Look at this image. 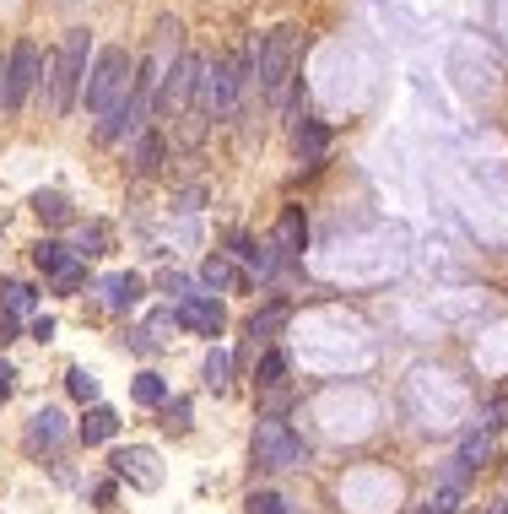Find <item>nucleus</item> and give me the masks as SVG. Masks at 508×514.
<instances>
[{"instance_id": "f257e3e1", "label": "nucleus", "mask_w": 508, "mask_h": 514, "mask_svg": "<svg viewBox=\"0 0 508 514\" xmlns=\"http://www.w3.org/2000/svg\"><path fill=\"white\" fill-rule=\"evenodd\" d=\"M136 92V60H130V49H98V60L87 65V87H82V98H87V114H114L119 103Z\"/></svg>"}, {"instance_id": "f03ea898", "label": "nucleus", "mask_w": 508, "mask_h": 514, "mask_svg": "<svg viewBox=\"0 0 508 514\" xmlns=\"http://www.w3.org/2000/svg\"><path fill=\"white\" fill-rule=\"evenodd\" d=\"M87 55H92V33L87 28H71L60 38V49H55V65H49V114H71L76 109V98H82V87H87Z\"/></svg>"}, {"instance_id": "7ed1b4c3", "label": "nucleus", "mask_w": 508, "mask_h": 514, "mask_svg": "<svg viewBox=\"0 0 508 514\" xmlns=\"http://www.w3.org/2000/svg\"><path fill=\"white\" fill-rule=\"evenodd\" d=\"M292 65H298V28L282 22V28H271L260 38V49H254V82H260L265 103H282L287 87H292Z\"/></svg>"}, {"instance_id": "20e7f679", "label": "nucleus", "mask_w": 508, "mask_h": 514, "mask_svg": "<svg viewBox=\"0 0 508 514\" xmlns=\"http://www.w3.org/2000/svg\"><path fill=\"white\" fill-rule=\"evenodd\" d=\"M249 455L260 471H298L303 466V439L292 433V423H282V417H260V423H254V439H249Z\"/></svg>"}, {"instance_id": "39448f33", "label": "nucleus", "mask_w": 508, "mask_h": 514, "mask_svg": "<svg viewBox=\"0 0 508 514\" xmlns=\"http://www.w3.org/2000/svg\"><path fill=\"white\" fill-rule=\"evenodd\" d=\"M44 55H38V44L33 38H17L11 44V55H6V92H0V109L6 114H22L28 109V98H33V87L44 82Z\"/></svg>"}, {"instance_id": "423d86ee", "label": "nucleus", "mask_w": 508, "mask_h": 514, "mask_svg": "<svg viewBox=\"0 0 508 514\" xmlns=\"http://www.w3.org/2000/svg\"><path fill=\"white\" fill-rule=\"evenodd\" d=\"M200 76H206V55H195V49H184L179 60H173V71L163 76V92H157V109L163 114H190V98L200 92Z\"/></svg>"}, {"instance_id": "0eeeda50", "label": "nucleus", "mask_w": 508, "mask_h": 514, "mask_svg": "<svg viewBox=\"0 0 508 514\" xmlns=\"http://www.w3.org/2000/svg\"><path fill=\"white\" fill-rule=\"evenodd\" d=\"M109 471H114L119 482L141 487V493H157V487H163V471H157V450H146V444L114 450V455H109Z\"/></svg>"}, {"instance_id": "6e6552de", "label": "nucleus", "mask_w": 508, "mask_h": 514, "mask_svg": "<svg viewBox=\"0 0 508 514\" xmlns=\"http://www.w3.org/2000/svg\"><path fill=\"white\" fill-rule=\"evenodd\" d=\"M173 325H179V331H190V336H222L227 309L211 293H195V298L173 303Z\"/></svg>"}, {"instance_id": "1a4fd4ad", "label": "nucleus", "mask_w": 508, "mask_h": 514, "mask_svg": "<svg viewBox=\"0 0 508 514\" xmlns=\"http://www.w3.org/2000/svg\"><path fill=\"white\" fill-rule=\"evenodd\" d=\"M146 114H152V103H141L136 92H130V98L119 103L114 114H103L98 141H103V147H114V141H125V136H141V130H146Z\"/></svg>"}, {"instance_id": "9d476101", "label": "nucleus", "mask_w": 508, "mask_h": 514, "mask_svg": "<svg viewBox=\"0 0 508 514\" xmlns=\"http://www.w3.org/2000/svg\"><path fill=\"white\" fill-rule=\"evenodd\" d=\"M103 293V309H114V314H125V309H136V303L146 298V282L136 271H119V276H109V282L98 287Z\"/></svg>"}, {"instance_id": "9b49d317", "label": "nucleus", "mask_w": 508, "mask_h": 514, "mask_svg": "<svg viewBox=\"0 0 508 514\" xmlns=\"http://www.w3.org/2000/svg\"><path fill=\"white\" fill-rule=\"evenodd\" d=\"M276 249H282V260H298L309 249V217H303V206H287L282 212V222H276Z\"/></svg>"}, {"instance_id": "f8f14e48", "label": "nucleus", "mask_w": 508, "mask_h": 514, "mask_svg": "<svg viewBox=\"0 0 508 514\" xmlns=\"http://www.w3.org/2000/svg\"><path fill=\"white\" fill-rule=\"evenodd\" d=\"M114 433H119V412H114V406H103V401L87 406V417L76 423V439H82L87 450H92V444H109Z\"/></svg>"}, {"instance_id": "ddd939ff", "label": "nucleus", "mask_w": 508, "mask_h": 514, "mask_svg": "<svg viewBox=\"0 0 508 514\" xmlns=\"http://www.w3.org/2000/svg\"><path fill=\"white\" fill-rule=\"evenodd\" d=\"M163 157H168V136L157 125H146L141 136H136V152H130V163H136V174H157L163 168Z\"/></svg>"}, {"instance_id": "4468645a", "label": "nucleus", "mask_w": 508, "mask_h": 514, "mask_svg": "<svg viewBox=\"0 0 508 514\" xmlns=\"http://www.w3.org/2000/svg\"><path fill=\"white\" fill-rule=\"evenodd\" d=\"M325 147H330V130L319 120H298V136H292V152H298V163H325Z\"/></svg>"}, {"instance_id": "2eb2a0df", "label": "nucleus", "mask_w": 508, "mask_h": 514, "mask_svg": "<svg viewBox=\"0 0 508 514\" xmlns=\"http://www.w3.org/2000/svg\"><path fill=\"white\" fill-rule=\"evenodd\" d=\"M60 439H65V417L55 412V406H44V412L33 417V428H28V450H60Z\"/></svg>"}, {"instance_id": "dca6fc26", "label": "nucleus", "mask_w": 508, "mask_h": 514, "mask_svg": "<svg viewBox=\"0 0 508 514\" xmlns=\"http://www.w3.org/2000/svg\"><path fill=\"white\" fill-rule=\"evenodd\" d=\"M233 255L244 260V266H249L254 276H276V266H282V255H276L271 244H254V239H244V233L233 239Z\"/></svg>"}, {"instance_id": "f3484780", "label": "nucleus", "mask_w": 508, "mask_h": 514, "mask_svg": "<svg viewBox=\"0 0 508 514\" xmlns=\"http://www.w3.org/2000/svg\"><path fill=\"white\" fill-rule=\"evenodd\" d=\"M287 352L282 347H265L260 352V363H254V385H260V390H282L287 385Z\"/></svg>"}, {"instance_id": "a211bd4d", "label": "nucleus", "mask_w": 508, "mask_h": 514, "mask_svg": "<svg viewBox=\"0 0 508 514\" xmlns=\"http://www.w3.org/2000/svg\"><path fill=\"white\" fill-rule=\"evenodd\" d=\"M33 260H38V271H44V276H60L65 266H76V249H65L60 239H38Z\"/></svg>"}, {"instance_id": "6ab92c4d", "label": "nucleus", "mask_w": 508, "mask_h": 514, "mask_svg": "<svg viewBox=\"0 0 508 514\" xmlns=\"http://www.w3.org/2000/svg\"><path fill=\"white\" fill-rule=\"evenodd\" d=\"M130 401L136 406H168V379L163 374H152V368H146V374H136V385H130Z\"/></svg>"}, {"instance_id": "aec40b11", "label": "nucleus", "mask_w": 508, "mask_h": 514, "mask_svg": "<svg viewBox=\"0 0 508 514\" xmlns=\"http://www.w3.org/2000/svg\"><path fill=\"white\" fill-rule=\"evenodd\" d=\"M282 325H287V303H265V309L249 320V341H254V347H260V341H276Z\"/></svg>"}, {"instance_id": "412c9836", "label": "nucleus", "mask_w": 508, "mask_h": 514, "mask_svg": "<svg viewBox=\"0 0 508 514\" xmlns=\"http://www.w3.org/2000/svg\"><path fill=\"white\" fill-rule=\"evenodd\" d=\"M200 379H206V390H227L233 385V358H227L222 347H211L206 363H200Z\"/></svg>"}, {"instance_id": "4be33fe9", "label": "nucleus", "mask_w": 508, "mask_h": 514, "mask_svg": "<svg viewBox=\"0 0 508 514\" xmlns=\"http://www.w3.org/2000/svg\"><path fill=\"white\" fill-rule=\"evenodd\" d=\"M82 255H109V222H82L76 228V260Z\"/></svg>"}, {"instance_id": "5701e85b", "label": "nucleus", "mask_w": 508, "mask_h": 514, "mask_svg": "<svg viewBox=\"0 0 508 514\" xmlns=\"http://www.w3.org/2000/svg\"><path fill=\"white\" fill-rule=\"evenodd\" d=\"M33 212H38V222H55V228H60V222H71V201H65L60 190H38L33 195Z\"/></svg>"}, {"instance_id": "b1692460", "label": "nucleus", "mask_w": 508, "mask_h": 514, "mask_svg": "<svg viewBox=\"0 0 508 514\" xmlns=\"http://www.w3.org/2000/svg\"><path fill=\"white\" fill-rule=\"evenodd\" d=\"M200 282H206V287H244V276L233 271V260H227V255H211L206 266H200Z\"/></svg>"}, {"instance_id": "393cba45", "label": "nucleus", "mask_w": 508, "mask_h": 514, "mask_svg": "<svg viewBox=\"0 0 508 514\" xmlns=\"http://www.w3.org/2000/svg\"><path fill=\"white\" fill-rule=\"evenodd\" d=\"M0 309H6L11 320H22V314L33 309V287L28 282H6V287H0Z\"/></svg>"}, {"instance_id": "a878e982", "label": "nucleus", "mask_w": 508, "mask_h": 514, "mask_svg": "<svg viewBox=\"0 0 508 514\" xmlns=\"http://www.w3.org/2000/svg\"><path fill=\"white\" fill-rule=\"evenodd\" d=\"M65 385H71V395H76L82 406H98V395H103V385L87 374V368H71V374H65Z\"/></svg>"}, {"instance_id": "bb28decb", "label": "nucleus", "mask_w": 508, "mask_h": 514, "mask_svg": "<svg viewBox=\"0 0 508 514\" xmlns=\"http://www.w3.org/2000/svg\"><path fill=\"white\" fill-rule=\"evenodd\" d=\"M249 514H287V498L276 493V487H254V493L244 498Z\"/></svg>"}, {"instance_id": "cd10ccee", "label": "nucleus", "mask_w": 508, "mask_h": 514, "mask_svg": "<svg viewBox=\"0 0 508 514\" xmlns=\"http://www.w3.org/2000/svg\"><path fill=\"white\" fill-rule=\"evenodd\" d=\"M163 417H168V433H190V401H184V395H179V401H168L163 406Z\"/></svg>"}, {"instance_id": "c85d7f7f", "label": "nucleus", "mask_w": 508, "mask_h": 514, "mask_svg": "<svg viewBox=\"0 0 508 514\" xmlns=\"http://www.w3.org/2000/svg\"><path fill=\"white\" fill-rule=\"evenodd\" d=\"M427 509H433V514H460V487H438Z\"/></svg>"}, {"instance_id": "c756f323", "label": "nucleus", "mask_w": 508, "mask_h": 514, "mask_svg": "<svg viewBox=\"0 0 508 514\" xmlns=\"http://www.w3.org/2000/svg\"><path fill=\"white\" fill-rule=\"evenodd\" d=\"M200 206H206V190H200V184H195V190H179V195H173V212H184V217L200 212Z\"/></svg>"}, {"instance_id": "7c9ffc66", "label": "nucleus", "mask_w": 508, "mask_h": 514, "mask_svg": "<svg viewBox=\"0 0 508 514\" xmlns=\"http://www.w3.org/2000/svg\"><path fill=\"white\" fill-rule=\"evenodd\" d=\"M49 282H55V293H65V298H71L76 287H82V260H76V266H65L60 276H49Z\"/></svg>"}, {"instance_id": "2f4dec72", "label": "nucleus", "mask_w": 508, "mask_h": 514, "mask_svg": "<svg viewBox=\"0 0 508 514\" xmlns=\"http://www.w3.org/2000/svg\"><path fill=\"white\" fill-rule=\"evenodd\" d=\"M114 493H119V487H114V477L92 482V504H98V509H109V504H114Z\"/></svg>"}, {"instance_id": "473e14b6", "label": "nucleus", "mask_w": 508, "mask_h": 514, "mask_svg": "<svg viewBox=\"0 0 508 514\" xmlns=\"http://www.w3.org/2000/svg\"><path fill=\"white\" fill-rule=\"evenodd\" d=\"M11 390H17V368H11L6 358H0V401H6Z\"/></svg>"}, {"instance_id": "72a5a7b5", "label": "nucleus", "mask_w": 508, "mask_h": 514, "mask_svg": "<svg viewBox=\"0 0 508 514\" xmlns=\"http://www.w3.org/2000/svg\"><path fill=\"white\" fill-rule=\"evenodd\" d=\"M28 331H33V341H49V336H55V320H49V314H38Z\"/></svg>"}, {"instance_id": "f704fd0d", "label": "nucleus", "mask_w": 508, "mask_h": 514, "mask_svg": "<svg viewBox=\"0 0 508 514\" xmlns=\"http://www.w3.org/2000/svg\"><path fill=\"white\" fill-rule=\"evenodd\" d=\"M11 341H17V320H11V314H0V347H11Z\"/></svg>"}, {"instance_id": "c9c22d12", "label": "nucleus", "mask_w": 508, "mask_h": 514, "mask_svg": "<svg viewBox=\"0 0 508 514\" xmlns=\"http://www.w3.org/2000/svg\"><path fill=\"white\" fill-rule=\"evenodd\" d=\"M0 92H6V60H0Z\"/></svg>"}, {"instance_id": "e433bc0d", "label": "nucleus", "mask_w": 508, "mask_h": 514, "mask_svg": "<svg viewBox=\"0 0 508 514\" xmlns=\"http://www.w3.org/2000/svg\"><path fill=\"white\" fill-rule=\"evenodd\" d=\"M411 514H433V509H427V504H422V509H411Z\"/></svg>"}, {"instance_id": "4c0bfd02", "label": "nucleus", "mask_w": 508, "mask_h": 514, "mask_svg": "<svg viewBox=\"0 0 508 514\" xmlns=\"http://www.w3.org/2000/svg\"><path fill=\"white\" fill-rule=\"evenodd\" d=\"M503 514H508V509H503Z\"/></svg>"}]
</instances>
